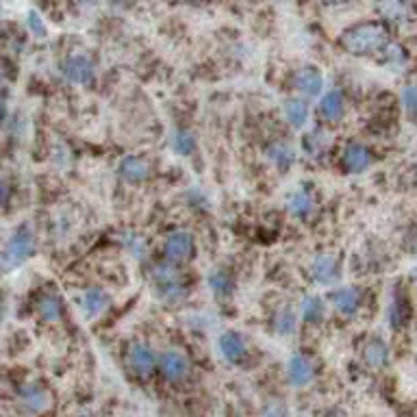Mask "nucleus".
<instances>
[{
  "label": "nucleus",
  "mask_w": 417,
  "mask_h": 417,
  "mask_svg": "<svg viewBox=\"0 0 417 417\" xmlns=\"http://www.w3.org/2000/svg\"><path fill=\"white\" fill-rule=\"evenodd\" d=\"M343 111H345V100L339 89H330L328 94H324L320 102V116L326 122H337L343 116Z\"/></svg>",
  "instance_id": "obj_16"
},
{
  "label": "nucleus",
  "mask_w": 417,
  "mask_h": 417,
  "mask_svg": "<svg viewBox=\"0 0 417 417\" xmlns=\"http://www.w3.org/2000/svg\"><path fill=\"white\" fill-rule=\"evenodd\" d=\"M400 5H417V0H398Z\"/></svg>",
  "instance_id": "obj_36"
},
{
  "label": "nucleus",
  "mask_w": 417,
  "mask_h": 417,
  "mask_svg": "<svg viewBox=\"0 0 417 417\" xmlns=\"http://www.w3.org/2000/svg\"><path fill=\"white\" fill-rule=\"evenodd\" d=\"M35 308H38V316L44 320V322H59L61 316H63V304H61V298L52 291L48 294H42L38 298V304H35Z\"/></svg>",
  "instance_id": "obj_15"
},
{
  "label": "nucleus",
  "mask_w": 417,
  "mask_h": 417,
  "mask_svg": "<svg viewBox=\"0 0 417 417\" xmlns=\"http://www.w3.org/2000/svg\"><path fill=\"white\" fill-rule=\"evenodd\" d=\"M128 365L135 374L148 376L155 369L157 361H155V355H152V350L148 345L135 343V345H130V350H128Z\"/></svg>",
  "instance_id": "obj_9"
},
{
  "label": "nucleus",
  "mask_w": 417,
  "mask_h": 417,
  "mask_svg": "<svg viewBox=\"0 0 417 417\" xmlns=\"http://www.w3.org/2000/svg\"><path fill=\"white\" fill-rule=\"evenodd\" d=\"M94 74H96V70H94L91 59H87L83 55H74V57L65 59V63H63V77L72 83L87 85L94 81Z\"/></svg>",
  "instance_id": "obj_4"
},
{
  "label": "nucleus",
  "mask_w": 417,
  "mask_h": 417,
  "mask_svg": "<svg viewBox=\"0 0 417 417\" xmlns=\"http://www.w3.org/2000/svg\"><path fill=\"white\" fill-rule=\"evenodd\" d=\"M328 417H337V415H328Z\"/></svg>",
  "instance_id": "obj_38"
},
{
  "label": "nucleus",
  "mask_w": 417,
  "mask_h": 417,
  "mask_svg": "<svg viewBox=\"0 0 417 417\" xmlns=\"http://www.w3.org/2000/svg\"><path fill=\"white\" fill-rule=\"evenodd\" d=\"M287 208L289 213L296 216V218H306L313 208H316V202H313V196L304 189H298V191H291L289 198H287Z\"/></svg>",
  "instance_id": "obj_19"
},
{
  "label": "nucleus",
  "mask_w": 417,
  "mask_h": 417,
  "mask_svg": "<svg viewBox=\"0 0 417 417\" xmlns=\"http://www.w3.org/2000/svg\"><path fill=\"white\" fill-rule=\"evenodd\" d=\"M3 116H5V98L0 96V120H3Z\"/></svg>",
  "instance_id": "obj_35"
},
{
  "label": "nucleus",
  "mask_w": 417,
  "mask_h": 417,
  "mask_svg": "<svg viewBox=\"0 0 417 417\" xmlns=\"http://www.w3.org/2000/svg\"><path fill=\"white\" fill-rule=\"evenodd\" d=\"M163 250H165V259L172 261V263H183L187 259L194 257L196 252V243H194V237L185 230H177L167 235L165 243H163Z\"/></svg>",
  "instance_id": "obj_3"
},
{
  "label": "nucleus",
  "mask_w": 417,
  "mask_h": 417,
  "mask_svg": "<svg viewBox=\"0 0 417 417\" xmlns=\"http://www.w3.org/2000/svg\"><path fill=\"white\" fill-rule=\"evenodd\" d=\"M285 118L294 128H302L308 122V104L300 98H289L285 102Z\"/></svg>",
  "instance_id": "obj_22"
},
{
  "label": "nucleus",
  "mask_w": 417,
  "mask_h": 417,
  "mask_svg": "<svg viewBox=\"0 0 417 417\" xmlns=\"http://www.w3.org/2000/svg\"><path fill=\"white\" fill-rule=\"evenodd\" d=\"M22 402L30 413H40L48 406V394L42 389H30L22 396Z\"/></svg>",
  "instance_id": "obj_26"
},
{
  "label": "nucleus",
  "mask_w": 417,
  "mask_h": 417,
  "mask_svg": "<svg viewBox=\"0 0 417 417\" xmlns=\"http://www.w3.org/2000/svg\"><path fill=\"white\" fill-rule=\"evenodd\" d=\"M120 177L126 183H144L150 177V163L144 157H137V155H128L120 161Z\"/></svg>",
  "instance_id": "obj_8"
},
{
  "label": "nucleus",
  "mask_w": 417,
  "mask_h": 417,
  "mask_svg": "<svg viewBox=\"0 0 417 417\" xmlns=\"http://www.w3.org/2000/svg\"><path fill=\"white\" fill-rule=\"evenodd\" d=\"M267 159L278 167V169H287V167H291L294 165V161H296V150H294V146L291 144H287V142H274L269 148H267Z\"/></svg>",
  "instance_id": "obj_17"
},
{
  "label": "nucleus",
  "mask_w": 417,
  "mask_h": 417,
  "mask_svg": "<svg viewBox=\"0 0 417 417\" xmlns=\"http://www.w3.org/2000/svg\"><path fill=\"white\" fill-rule=\"evenodd\" d=\"M263 417H287V408L283 402H278V400H272L265 404L263 408Z\"/></svg>",
  "instance_id": "obj_31"
},
{
  "label": "nucleus",
  "mask_w": 417,
  "mask_h": 417,
  "mask_svg": "<svg viewBox=\"0 0 417 417\" xmlns=\"http://www.w3.org/2000/svg\"><path fill=\"white\" fill-rule=\"evenodd\" d=\"M157 365H159V372L167 380H183L189 374V361L179 350H165L159 357V363Z\"/></svg>",
  "instance_id": "obj_5"
},
{
  "label": "nucleus",
  "mask_w": 417,
  "mask_h": 417,
  "mask_svg": "<svg viewBox=\"0 0 417 417\" xmlns=\"http://www.w3.org/2000/svg\"><path fill=\"white\" fill-rule=\"evenodd\" d=\"M220 352L226 361L230 363H237L241 361L243 357H246L248 352V348H246V341H243V337L235 330H228L224 335H220Z\"/></svg>",
  "instance_id": "obj_13"
},
{
  "label": "nucleus",
  "mask_w": 417,
  "mask_h": 417,
  "mask_svg": "<svg viewBox=\"0 0 417 417\" xmlns=\"http://www.w3.org/2000/svg\"><path fill=\"white\" fill-rule=\"evenodd\" d=\"M402 102H404L406 113H408L413 120H417V85L404 87V91H402Z\"/></svg>",
  "instance_id": "obj_29"
},
{
  "label": "nucleus",
  "mask_w": 417,
  "mask_h": 417,
  "mask_svg": "<svg viewBox=\"0 0 417 417\" xmlns=\"http://www.w3.org/2000/svg\"><path fill=\"white\" fill-rule=\"evenodd\" d=\"M294 83L298 87V91H302L304 96H320L322 94V87H324V77L322 72L316 67V65H304L300 67L296 77H294Z\"/></svg>",
  "instance_id": "obj_7"
},
{
  "label": "nucleus",
  "mask_w": 417,
  "mask_h": 417,
  "mask_svg": "<svg viewBox=\"0 0 417 417\" xmlns=\"http://www.w3.org/2000/svg\"><path fill=\"white\" fill-rule=\"evenodd\" d=\"M311 276L316 278V283H320V285L337 283V278H339V261H337V257L330 255V252L318 255L316 259H313Z\"/></svg>",
  "instance_id": "obj_6"
},
{
  "label": "nucleus",
  "mask_w": 417,
  "mask_h": 417,
  "mask_svg": "<svg viewBox=\"0 0 417 417\" xmlns=\"http://www.w3.org/2000/svg\"><path fill=\"white\" fill-rule=\"evenodd\" d=\"M343 169L350 172V174H361L365 172L369 165H372V155L365 146L361 144H350L345 150H343Z\"/></svg>",
  "instance_id": "obj_10"
},
{
  "label": "nucleus",
  "mask_w": 417,
  "mask_h": 417,
  "mask_svg": "<svg viewBox=\"0 0 417 417\" xmlns=\"http://www.w3.org/2000/svg\"><path fill=\"white\" fill-rule=\"evenodd\" d=\"M387 28L380 22H361L343 30L339 44L350 55H372L387 46Z\"/></svg>",
  "instance_id": "obj_1"
},
{
  "label": "nucleus",
  "mask_w": 417,
  "mask_h": 417,
  "mask_svg": "<svg viewBox=\"0 0 417 417\" xmlns=\"http://www.w3.org/2000/svg\"><path fill=\"white\" fill-rule=\"evenodd\" d=\"M150 276H152V281L157 283V287H165V285H177V283H181V272H179V267L174 265L172 261H163V263L152 265Z\"/></svg>",
  "instance_id": "obj_18"
},
{
  "label": "nucleus",
  "mask_w": 417,
  "mask_h": 417,
  "mask_svg": "<svg viewBox=\"0 0 417 417\" xmlns=\"http://www.w3.org/2000/svg\"><path fill=\"white\" fill-rule=\"evenodd\" d=\"M0 9H3V5H0Z\"/></svg>",
  "instance_id": "obj_39"
},
{
  "label": "nucleus",
  "mask_w": 417,
  "mask_h": 417,
  "mask_svg": "<svg viewBox=\"0 0 417 417\" xmlns=\"http://www.w3.org/2000/svg\"><path fill=\"white\" fill-rule=\"evenodd\" d=\"M38 250V243H35V235L28 228L16 230L9 241L5 243L3 255H0V269L11 272L20 265H24Z\"/></svg>",
  "instance_id": "obj_2"
},
{
  "label": "nucleus",
  "mask_w": 417,
  "mask_h": 417,
  "mask_svg": "<svg viewBox=\"0 0 417 417\" xmlns=\"http://www.w3.org/2000/svg\"><path fill=\"white\" fill-rule=\"evenodd\" d=\"M172 150L181 157H189L196 150V137L189 130H177L172 135Z\"/></svg>",
  "instance_id": "obj_25"
},
{
  "label": "nucleus",
  "mask_w": 417,
  "mask_h": 417,
  "mask_svg": "<svg viewBox=\"0 0 417 417\" xmlns=\"http://www.w3.org/2000/svg\"><path fill=\"white\" fill-rule=\"evenodd\" d=\"M157 296H159V300H163V302H167V304H179V302L185 300L187 291H185V287H183L181 283H177V285L157 287Z\"/></svg>",
  "instance_id": "obj_27"
},
{
  "label": "nucleus",
  "mask_w": 417,
  "mask_h": 417,
  "mask_svg": "<svg viewBox=\"0 0 417 417\" xmlns=\"http://www.w3.org/2000/svg\"><path fill=\"white\" fill-rule=\"evenodd\" d=\"M382 50H385V61H387V63H391V65H402V63L406 61V52H404V48H402V46L387 44Z\"/></svg>",
  "instance_id": "obj_30"
},
{
  "label": "nucleus",
  "mask_w": 417,
  "mask_h": 417,
  "mask_svg": "<svg viewBox=\"0 0 417 417\" xmlns=\"http://www.w3.org/2000/svg\"><path fill=\"white\" fill-rule=\"evenodd\" d=\"M361 289L357 287H341L333 294V304L341 316H355L361 306Z\"/></svg>",
  "instance_id": "obj_14"
},
{
  "label": "nucleus",
  "mask_w": 417,
  "mask_h": 417,
  "mask_svg": "<svg viewBox=\"0 0 417 417\" xmlns=\"http://www.w3.org/2000/svg\"><path fill=\"white\" fill-rule=\"evenodd\" d=\"M208 287H211V291L220 298H228L235 289V281H233V276L230 272L226 269H213L211 274H208Z\"/></svg>",
  "instance_id": "obj_21"
},
{
  "label": "nucleus",
  "mask_w": 417,
  "mask_h": 417,
  "mask_svg": "<svg viewBox=\"0 0 417 417\" xmlns=\"http://www.w3.org/2000/svg\"><path fill=\"white\" fill-rule=\"evenodd\" d=\"M7 198H9V187H7L5 181H0V204H5Z\"/></svg>",
  "instance_id": "obj_33"
},
{
  "label": "nucleus",
  "mask_w": 417,
  "mask_h": 417,
  "mask_svg": "<svg viewBox=\"0 0 417 417\" xmlns=\"http://www.w3.org/2000/svg\"><path fill=\"white\" fill-rule=\"evenodd\" d=\"M328 142H330L328 133H324L322 128H316L313 133H308V135H306L304 146H306V150H308V152H320V150H324V148L328 146Z\"/></svg>",
  "instance_id": "obj_28"
},
{
  "label": "nucleus",
  "mask_w": 417,
  "mask_h": 417,
  "mask_svg": "<svg viewBox=\"0 0 417 417\" xmlns=\"http://www.w3.org/2000/svg\"><path fill=\"white\" fill-rule=\"evenodd\" d=\"M79 3H81V5H87V3L91 5V3H96V0H79Z\"/></svg>",
  "instance_id": "obj_37"
},
{
  "label": "nucleus",
  "mask_w": 417,
  "mask_h": 417,
  "mask_svg": "<svg viewBox=\"0 0 417 417\" xmlns=\"http://www.w3.org/2000/svg\"><path fill=\"white\" fill-rule=\"evenodd\" d=\"M300 313H302V318L306 322H320L324 318V313H326V306H324V300L320 296H306L300 304Z\"/></svg>",
  "instance_id": "obj_23"
},
{
  "label": "nucleus",
  "mask_w": 417,
  "mask_h": 417,
  "mask_svg": "<svg viewBox=\"0 0 417 417\" xmlns=\"http://www.w3.org/2000/svg\"><path fill=\"white\" fill-rule=\"evenodd\" d=\"M363 359L369 367H382L389 359V350H387V343L382 339H369L365 350H363Z\"/></svg>",
  "instance_id": "obj_20"
},
{
  "label": "nucleus",
  "mask_w": 417,
  "mask_h": 417,
  "mask_svg": "<svg viewBox=\"0 0 417 417\" xmlns=\"http://www.w3.org/2000/svg\"><path fill=\"white\" fill-rule=\"evenodd\" d=\"M28 28L38 35V38H44L46 35V24H44V20L40 18V13H35V11H30L28 13Z\"/></svg>",
  "instance_id": "obj_32"
},
{
  "label": "nucleus",
  "mask_w": 417,
  "mask_h": 417,
  "mask_svg": "<svg viewBox=\"0 0 417 417\" xmlns=\"http://www.w3.org/2000/svg\"><path fill=\"white\" fill-rule=\"evenodd\" d=\"M313 374H316V367H313V361L306 359L304 355H294L289 359V365H287V378L291 385L296 387H304L306 382H311Z\"/></svg>",
  "instance_id": "obj_12"
},
{
  "label": "nucleus",
  "mask_w": 417,
  "mask_h": 417,
  "mask_svg": "<svg viewBox=\"0 0 417 417\" xmlns=\"http://www.w3.org/2000/svg\"><path fill=\"white\" fill-rule=\"evenodd\" d=\"M320 3H324V5H341V3H348V0H320Z\"/></svg>",
  "instance_id": "obj_34"
},
{
  "label": "nucleus",
  "mask_w": 417,
  "mask_h": 417,
  "mask_svg": "<svg viewBox=\"0 0 417 417\" xmlns=\"http://www.w3.org/2000/svg\"><path fill=\"white\" fill-rule=\"evenodd\" d=\"M296 324H298V316H296V311L291 306H283L281 311H276L274 330L278 335H291L296 330Z\"/></svg>",
  "instance_id": "obj_24"
},
{
  "label": "nucleus",
  "mask_w": 417,
  "mask_h": 417,
  "mask_svg": "<svg viewBox=\"0 0 417 417\" xmlns=\"http://www.w3.org/2000/svg\"><path fill=\"white\" fill-rule=\"evenodd\" d=\"M79 304H81V311L85 318H96L109 306V296H107V291H102L98 287H89L79 296Z\"/></svg>",
  "instance_id": "obj_11"
}]
</instances>
